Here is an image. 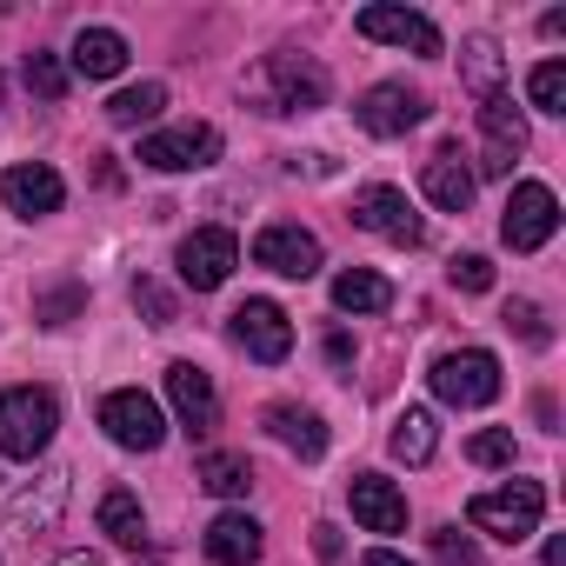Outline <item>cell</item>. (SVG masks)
Here are the masks:
<instances>
[{"label":"cell","instance_id":"cell-1","mask_svg":"<svg viewBox=\"0 0 566 566\" xmlns=\"http://www.w3.org/2000/svg\"><path fill=\"white\" fill-rule=\"evenodd\" d=\"M240 87H247V101L260 114H314V107H327V74L307 54H260Z\"/></svg>","mask_w":566,"mask_h":566},{"label":"cell","instance_id":"cell-2","mask_svg":"<svg viewBox=\"0 0 566 566\" xmlns=\"http://www.w3.org/2000/svg\"><path fill=\"white\" fill-rule=\"evenodd\" d=\"M539 513H546V486L539 480H506L500 493H473L467 500V526H480V533H493L506 546L533 539L539 533Z\"/></svg>","mask_w":566,"mask_h":566},{"label":"cell","instance_id":"cell-3","mask_svg":"<svg viewBox=\"0 0 566 566\" xmlns=\"http://www.w3.org/2000/svg\"><path fill=\"white\" fill-rule=\"evenodd\" d=\"M54 427H61L54 394H41V387H8L0 394V453L8 460H41Z\"/></svg>","mask_w":566,"mask_h":566},{"label":"cell","instance_id":"cell-4","mask_svg":"<svg viewBox=\"0 0 566 566\" xmlns=\"http://www.w3.org/2000/svg\"><path fill=\"white\" fill-rule=\"evenodd\" d=\"M213 160H220V127H207V120H180V127H160L140 140V167H154V174H200Z\"/></svg>","mask_w":566,"mask_h":566},{"label":"cell","instance_id":"cell-5","mask_svg":"<svg viewBox=\"0 0 566 566\" xmlns=\"http://www.w3.org/2000/svg\"><path fill=\"white\" fill-rule=\"evenodd\" d=\"M427 380H433V394L447 407H486L500 394V360L486 347H460V354H440Z\"/></svg>","mask_w":566,"mask_h":566},{"label":"cell","instance_id":"cell-6","mask_svg":"<svg viewBox=\"0 0 566 566\" xmlns=\"http://www.w3.org/2000/svg\"><path fill=\"white\" fill-rule=\"evenodd\" d=\"M101 427H107V440L127 447V453H154V447L167 440V413H160V400L140 394V387L107 394V400H101Z\"/></svg>","mask_w":566,"mask_h":566},{"label":"cell","instance_id":"cell-7","mask_svg":"<svg viewBox=\"0 0 566 566\" xmlns=\"http://www.w3.org/2000/svg\"><path fill=\"white\" fill-rule=\"evenodd\" d=\"M174 266H180V280H187L193 294H213V287H227V273L240 266V240H233L227 227H193V233L180 240Z\"/></svg>","mask_w":566,"mask_h":566},{"label":"cell","instance_id":"cell-8","mask_svg":"<svg viewBox=\"0 0 566 566\" xmlns=\"http://www.w3.org/2000/svg\"><path fill=\"white\" fill-rule=\"evenodd\" d=\"M553 227H559V200H553V187H539V180H520V187L506 193L500 240H506L513 253H539V247L553 240Z\"/></svg>","mask_w":566,"mask_h":566},{"label":"cell","instance_id":"cell-9","mask_svg":"<svg viewBox=\"0 0 566 566\" xmlns=\"http://www.w3.org/2000/svg\"><path fill=\"white\" fill-rule=\"evenodd\" d=\"M354 120H360L367 134H380V140H400V134H413V127L427 120V94H413L407 81H380V87L360 94Z\"/></svg>","mask_w":566,"mask_h":566},{"label":"cell","instance_id":"cell-10","mask_svg":"<svg viewBox=\"0 0 566 566\" xmlns=\"http://www.w3.org/2000/svg\"><path fill=\"white\" fill-rule=\"evenodd\" d=\"M360 34L367 41H387V48H407L420 61H440V28L413 8H394V0H374V8H360Z\"/></svg>","mask_w":566,"mask_h":566},{"label":"cell","instance_id":"cell-11","mask_svg":"<svg viewBox=\"0 0 566 566\" xmlns=\"http://www.w3.org/2000/svg\"><path fill=\"white\" fill-rule=\"evenodd\" d=\"M253 266L287 273V280H307V273H321V240L307 227H294V220H273V227L253 233Z\"/></svg>","mask_w":566,"mask_h":566},{"label":"cell","instance_id":"cell-12","mask_svg":"<svg viewBox=\"0 0 566 566\" xmlns=\"http://www.w3.org/2000/svg\"><path fill=\"white\" fill-rule=\"evenodd\" d=\"M227 327H233V340H240L260 367H280V360L294 354V321L280 314L273 301H247V307H233Z\"/></svg>","mask_w":566,"mask_h":566},{"label":"cell","instance_id":"cell-13","mask_svg":"<svg viewBox=\"0 0 566 566\" xmlns=\"http://www.w3.org/2000/svg\"><path fill=\"white\" fill-rule=\"evenodd\" d=\"M0 200H8V213H21V220H48V213H61L67 180L48 160H21V167L0 174Z\"/></svg>","mask_w":566,"mask_h":566},{"label":"cell","instance_id":"cell-14","mask_svg":"<svg viewBox=\"0 0 566 566\" xmlns=\"http://www.w3.org/2000/svg\"><path fill=\"white\" fill-rule=\"evenodd\" d=\"M354 220L367 227V233H380V240H394V247H420V213H413V200L400 193V187H360L354 193Z\"/></svg>","mask_w":566,"mask_h":566},{"label":"cell","instance_id":"cell-15","mask_svg":"<svg viewBox=\"0 0 566 566\" xmlns=\"http://www.w3.org/2000/svg\"><path fill=\"white\" fill-rule=\"evenodd\" d=\"M480 134H486V160H480V174H513V154H526V114L513 107L506 87L480 101Z\"/></svg>","mask_w":566,"mask_h":566},{"label":"cell","instance_id":"cell-16","mask_svg":"<svg viewBox=\"0 0 566 566\" xmlns=\"http://www.w3.org/2000/svg\"><path fill=\"white\" fill-rule=\"evenodd\" d=\"M167 400H174V413H180V427H187L193 440H207V433L220 427V394H213V380H207L193 360H174V367H167Z\"/></svg>","mask_w":566,"mask_h":566},{"label":"cell","instance_id":"cell-17","mask_svg":"<svg viewBox=\"0 0 566 566\" xmlns=\"http://www.w3.org/2000/svg\"><path fill=\"white\" fill-rule=\"evenodd\" d=\"M347 500H354V520H360L367 533H407V493H400L387 473H354Z\"/></svg>","mask_w":566,"mask_h":566},{"label":"cell","instance_id":"cell-18","mask_svg":"<svg viewBox=\"0 0 566 566\" xmlns=\"http://www.w3.org/2000/svg\"><path fill=\"white\" fill-rule=\"evenodd\" d=\"M260 553H266L260 520H247V513H220V520L207 526V559H213V566H260Z\"/></svg>","mask_w":566,"mask_h":566},{"label":"cell","instance_id":"cell-19","mask_svg":"<svg viewBox=\"0 0 566 566\" xmlns=\"http://www.w3.org/2000/svg\"><path fill=\"white\" fill-rule=\"evenodd\" d=\"M420 187H427V200H433L440 213H467V207H473V174L460 167V147H440V154L420 167Z\"/></svg>","mask_w":566,"mask_h":566},{"label":"cell","instance_id":"cell-20","mask_svg":"<svg viewBox=\"0 0 566 566\" xmlns=\"http://www.w3.org/2000/svg\"><path fill=\"white\" fill-rule=\"evenodd\" d=\"M266 433L287 447V453H301V460H321V453H327V427H321V413H307V407H294V400L266 407Z\"/></svg>","mask_w":566,"mask_h":566},{"label":"cell","instance_id":"cell-21","mask_svg":"<svg viewBox=\"0 0 566 566\" xmlns=\"http://www.w3.org/2000/svg\"><path fill=\"white\" fill-rule=\"evenodd\" d=\"M120 67H127V41H120L114 28H81V34H74V74L114 81Z\"/></svg>","mask_w":566,"mask_h":566},{"label":"cell","instance_id":"cell-22","mask_svg":"<svg viewBox=\"0 0 566 566\" xmlns=\"http://www.w3.org/2000/svg\"><path fill=\"white\" fill-rule=\"evenodd\" d=\"M387 301H394V287H387L374 266H347L334 280V307L340 314H387Z\"/></svg>","mask_w":566,"mask_h":566},{"label":"cell","instance_id":"cell-23","mask_svg":"<svg viewBox=\"0 0 566 566\" xmlns=\"http://www.w3.org/2000/svg\"><path fill=\"white\" fill-rule=\"evenodd\" d=\"M101 533H107L114 546H127V553H147V513H140V500L114 486V493L101 500Z\"/></svg>","mask_w":566,"mask_h":566},{"label":"cell","instance_id":"cell-24","mask_svg":"<svg viewBox=\"0 0 566 566\" xmlns=\"http://www.w3.org/2000/svg\"><path fill=\"white\" fill-rule=\"evenodd\" d=\"M200 486L220 493V500H247V493H253V460L213 447V453H200Z\"/></svg>","mask_w":566,"mask_h":566},{"label":"cell","instance_id":"cell-25","mask_svg":"<svg viewBox=\"0 0 566 566\" xmlns=\"http://www.w3.org/2000/svg\"><path fill=\"white\" fill-rule=\"evenodd\" d=\"M394 460H407V467H427L433 460V447H440V433H433V413L427 407H407L400 420H394Z\"/></svg>","mask_w":566,"mask_h":566},{"label":"cell","instance_id":"cell-26","mask_svg":"<svg viewBox=\"0 0 566 566\" xmlns=\"http://www.w3.org/2000/svg\"><path fill=\"white\" fill-rule=\"evenodd\" d=\"M160 107H167V87L160 81H140V87H120L107 101V120L114 127H147V120H160Z\"/></svg>","mask_w":566,"mask_h":566},{"label":"cell","instance_id":"cell-27","mask_svg":"<svg viewBox=\"0 0 566 566\" xmlns=\"http://www.w3.org/2000/svg\"><path fill=\"white\" fill-rule=\"evenodd\" d=\"M460 81L486 101V94H500V41H486V34H473L467 48H460Z\"/></svg>","mask_w":566,"mask_h":566},{"label":"cell","instance_id":"cell-28","mask_svg":"<svg viewBox=\"0 0 566 566\" xmlns=\"http://www.w3.org/2000/svg\"><path fill=\"white\" fill-rule=\"evenodd\" d=\"M61 500H67V473L54 467V473L41 480V500H34V493H28V500H14V513H8V520H14V533H28V526H54Z\"/></svg>","mask_w":566,"mask_h":566},{"label":"cell","instance_id":"cell-29","mask_svg":"<svg viewBox=\"0 0 566 566\" xmlns=\"http://www.w3.org/2000/svg\"><path fill=\"white\" fill-rule=\"evenodd\" d=\"M81 307H87V287H74V280H61V287L34 294V321H41V327H67Z\"/></svg>","mask_w":566,"mask_h":566},{"label":"cell","instance_id":"cell-30","mask_svg":"<svg viewBox=\"0 0 566 566\" xmlns=\"http://www.w3.org/2000/svg\"><path fill=\"white\" fill-rule=\"evenodd\" d=\"M526 101H533L539 114H566V67H559V61H539L533 81H526Z\"/></svg>","mask_w":566,"mask_h":566},{"label":"cell","instance_id":"cell-31","mask_svg":"<svg viewBox=\"0 0 566 566\" xmlns=\"http://www.w3.org/2000/svg\"><path fill=\"white\" fill-rule=\"evenodd\" d=\"M21 81L41 94V101H61L67 94V67L54 61V54H28V67H21Z\"/></svg>","mask_w":566,"mask_h":566},{"label":"cell","instance_id":"cell-32","mask_svg":"<svg viewBox=\"0 0 566 566\" xmlns=\"http://www.w3.org/2000/svg\"><path fill=\"white\" fill-rule=\"evenodd\" d=\"M134 307L147 314V327H174V314H180V307H174V294L160 287V280H147V273L134 280Z\"/></svg>","mask_w":566,"mask_h":566},{"label":"cell","instance_id":"cell-33","mask_svg":"<svg viewBox=\"0 0 566 566\" xmlns=\"http://www.w3.org/2000/svg\"><path fill=\"white\" fill-rule=\"evenodd\" d=\"M467 460H473V467H513V433H506V427L473 433V440H467Z\"/></svg>","mask_w":566,"mask_h":566},{"label":"cell","instance_id":"cell-34","mask_svg":"<svg viewBox=\"0 0 566 566\" xmlns=\"http://www.w3.org/2000/svg\"><path fill=\"white\" fill-rule=\"evenodd\" d=\"M447 280H453L460 294H486V287H493V260H486V253H460V260L447 266Z\"/></svg>","mask_w":566,"mask_h":566},{"label":"cell","instance_id":"cell-35","mask_svg":"<svg viewBox=\"0 0 566 566\" xmlns=\"http://www.w3.org/2000/svg\"><path fill=\"white\" fill-rule=\"evenodd\" d=\"M433 539V566H480V553H473V539L460 533V526H440V533H427Z\"/></svg>","mask_w":566,"mask_h":566},{"label":"cell","instance_id":"cell-36","mask_svg":"<svg viewBox=\"0 0 566 566\" xmlns=\"http://www.w3.org/2000/svg\"><path fill=\"white\" fill-rule=\"evenodd\" d=\"M506 327H513L526 347H546V340H553V327H546V314H539L533 301H513V307H506Z\"/></svg>","mask_w":566,"mask_h":566},{"label":"cell","instance_id":"cell-37","mask_svg":"<svg viewBox=\"0 0 566 566\" xmlns=\"http://www.w3.org/2000/svg\"><path fill=\"white\" fill-rule=\"evenodd\" d=\"M314 553H321V566H347V553H340V526H314Z\"/></svg>","mask_w":566,"mask_h":566},{"label":"cell","instance_id":"cell-38","mask_svg":"<svg viewBox=\"0 0 566 566\" xmlns=\"http://www.w3.org/2000/svg\"><path fill=\"white\" fill-rule=\"evenodd\" d=\"M327 360H334V367H347V360H354V340H347V334H334V340H327Z\"/></svg>","mask_w":566,"mask_h":566},{"label":"cell","instance_id":"cell-39","mask_svg":"<svg viewBox=\"0 0 566 566\" xmlns=\"http://www.w3.org/2000/svg\"><path fill=\"white\" fill-rule=\"evenodd\" d=\"M360 566H413V559H400V553H394V546H374V553H367V559H360Z\"/></svg>","mask_w":566,"mask_h":566},{"label":"cell","instance_id":"cell-40","mask_svg":"<svg viewBox=\"0 0 566 566\" xmlns=\"http://www.w3.org/2000/svg\"><path fill=\"white\" fill-rule=\"evenodd\" d=\"M539 566H566V539H546V559Z\"/></svg>","mask_w":566,"mask_h":566},{"label":"cell","instance_id":"cell-41","mask_svg":"<svg viewBox=\"0 0 566 566\" xmlns=\"http://www.w3.org/2000/svg\"><path fill=\"white\" fill-rule=\"evenodd\" d=\"M61 566H101V559H94V553H67Z\"/></svg>","mask_w":566,"mask_h":566},{"label":"cell","instance_id":"cell-42","mask_svg":"<svg viewBox=\"0 0 566 566\" xmlns=\"http://www.w3.org/2000/svg\"><path fill=\"white\" fill-rule=\"evenodd\" d=\"M0 101H8V81H0Z\"/></svg>","mask_w":566,"mask_h":566}]
</instances>
